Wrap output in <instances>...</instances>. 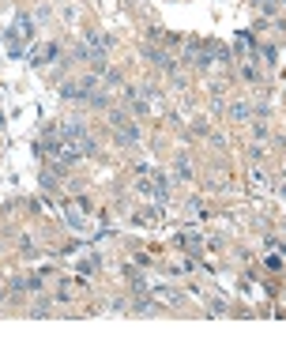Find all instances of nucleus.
<instances>
[{
  "mask_svg": "<svg viewBox=\"0 0 286 339\" xmlns=\"http://www.w3.org/2000/svg\"><path fill=\"white\" fill-rule=\"evenodd\" d=\"M49 57H56V45H42V49H34V64H45Z\"/></svg>",
  "mask_w": 286,
  "mask_h": 339,
  "instance_id": "obj_1",
  "label": "nucleus"
}]
</instances>
